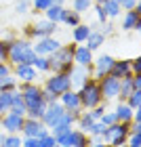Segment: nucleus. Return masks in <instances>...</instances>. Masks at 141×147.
Segmentation results:
<instances>
[{
  "mask_svg": "<svg viewBox=\"0 0 141 147\" xmlns=\"http://www.w3.org/2000/svg\"><path fill=\"white\" fill-rule=\"evenodd\" d=\"M34 59H36V53L28 40H13V42H9L6 61H11L13 65H32Z\"/></svg>",
  "mask_w": 141,
  "mask_h": 147,
  "instance_id": "f257e3e1",
  "label": "nucleus"
},
{
  "mask_svg": "<svg viewBox=\"0 0 141 147\" xmlns=\"http://www.w3.org/2000/svg\"><path fill=\"white\" fill-rule=\"evenodd\" d=\"M74 44L68 46H59L55 53L49 55V63H51V69H55V74H68L72 69V63H74Z\"/></svg>",
  "mask_w": 141,
  "mask_h": 147,
  "instance_id": "f03ea898",
  "label": "nucleus"
},
{
  "mask_svg": "<svg viewBox=\"0 0 141 147\" xmlns=\"http://www.w3.org/2000/svg\"><path fill=\"white\" fill-rule=\"evenodd\" d=\"M78 97H80V103H82V107H86V109L97 107V105L101 103V99H103L99 84H97V82H91V80H89L86 84H82V90L78 92Z\"/></svg>",
  "mask_w": 141,
  "mask_h": 147,
  "instance_id": "7ed1b4c3",
  "label": "nucleus"
},
{
  "mask_svg": "<svg viewBox=\"0 0 141 147\" xmlns=\"http://www.w3.org/2000/svg\"><path fill=\"white\" fill-rule=\"evenodd\" d=\"M126 137H129V126L122 124V122H114V124H110V126H105V130H103V135H101V139H103V141H107L112 147L124 145Z\"/></svg>",
  "mask_w": 141,
  "mask_h": 147,
  "instance_id": "20e7f679",
  "label": "nucleus"
},
{
  "mask_svg": "<svg viewBox=\"0 0 141 147\" xmlns=\"http://www.w3.org/2000/svg\"><path fill=\"white\" fill-rule=\"evenodd\" d=\"M21 132L25 137H34V139H42L44 135H49V128L42 120H32V118H23L21 124Z\"/></svg>",
  "mask_w": 141,
  "mask_h": 147,
  "instance_id": "39448f33",
  "label": "nucleus"
},
{
  "mask_svg": "<svg viewBox=\"0 0 141 147\" xmlns=\"http://www.w3.org/2000/svg\"><path fill=\"white\" fill-rule=\"evenodd\" d=\"M21 97H23V101H25V107H36V105H42L44 101H42V90L38 88V86H34V84H23L21 86Z\"/></svg>",
  "mask_w": 141,
  "mask_h": 147,
  "instance_id": "423d86ee",
  "label": "nucleus"
},
{
  "mask_svg": "<svg viewBox=\"0 0 141 147\" xmlns=\"http://www.w3.org/2000/svg\"><path fill=\"white\" fill-rule=\"evenodd\" d=\"M46 88H49L53 95H63L65 90L72 88V82H70V76L68 74H55L53 78L46 80Z\"/></svg>",
  "mask_w": 141,
  "mask_h": 147,
  "instance_id": "0eeeda50",
  "label": "nucleus"
},
{
  "mask_svg": "<svg viewBox=\"0 0 141 147\" xmlns=\"http://www.w3.org/2000/svg\"><path fill=\"white\" fill-rule=\"evenodd\" d=\"M72 86H82L89 82L91 78V65H72V69L68 71Z\"/></svg>",
  "mask_w": 141,
  "mask_h": 147,
  "instance_id": "6e6552de",
  "label": "nucleus"
},
{
  "mask_svg": "<svg viewBox=\"0 0 141 147\" xmlns=\"http://www.w3.org/2000/svg\"><path fill=\"white\" fill-rule=\"evenodd\" d=\"M59 46H61V42L59 40H55L53 36H44V38H38V44L36 46H32L34 49L36 55H44V57H49L51 53H55Z\"/></svg>",
  "mask_w": 141,
  "mask_h": 147,
  "instance_id": "1a4fd4ad",
  "label": "nucleus"
},
{
  "mask_svg": "<svg viewBox=\"0 0 141 147\" xmlns=\"http://www.w3.org/2000/svg\"><path fill=\"white\" fill-rule=\"evenodd\" d=\"M63 113H65V107H63L61 103H57V101H55V103H46V107H44V116H42V122L51 128V126L55 124L57 120L63 116Z\"/></svg>",
  "mask_w": 141,
  "mask_h": 147,
  "instance_id": "9d476101",
  "label": "nucleus"
},
{
  "mask_svg": "<svg viewBox=\"0 0 141 147\" xmlns=\"http://www.w3.org/2000/svg\"><path fill=\"white\" fill-rule=\"evenodd\" d=\"M99 88H101V95H103L105 99H114V97H118L120 80L107 74V76H103V78H101V84H99Z\"/></svg>",
  "mask_w": 141,
  "mask_h": 147,
  "instance_id": "9b49d317",
  "label": "nucleus"
},
{
  "mask_svg": "<svg viewBox=\"0 0 141 147\" xmlns=\"http://www.w3.org/2000/svg\"><path fill=\"white\" fill-rule=\"evenodd\" d=\"M21 124H23V116H17V113H11V111L2 113V122H0V126H2L9 135L19 132V130H21Z\"/></svg>",
  "mask_w": 141,
  "mask_h": 147,
  "instance_id": "f8f14e48",
  "label": "nucleus"
},
{
  "mask_svg": "<svg viewBox=\"0 0 141 147\" xmlns=\"http://www.w3.org/2000/svg\"><path fill=\"white\" fill-rule=\"evenodd\" d=\"M55 30H57V23L44 19V21H36V23L28 30V34H30V36H36V38H44V36H51Z\"/></svg>",
  "mask_w": 141,
  "mask_h": 147,
  "instance_id": "ddd939ff",
  "label": "nucleus"
},
{
  "mask_svg": "<svg viewBox=\"0 0 141 147\" xmlns=\"http://www.w3.org/2000/svg\"><path fill=\"white\" fill-rule=\"evenodd\" d=\"M122 30H141V6L126 11L122 19Z\"/></svg>",
  "mask_w": 141,
  "mask_h": 147,
  "instance_id": "4468645a",
  "label": "nucleus"
},
{
  "mask_svg": "<svg viewBox=\"0 0 141 147\" xmlns=\"http://www.w3.org/2000/svg\"><path fill=\"white\" fill-rule=\"evenodd\" d=\"M61 97V105L68 111H80V107H82V103H80V97H78V92H74L72 88L70 90H65L63 95H59Z\"/></svg>",
  "mask_w": 141,
  "mask_h": 147,
  "instance_id": "2eb2a0df",
  "label": "nucleus"
},
{
  "mask_svg": "<svg viewBox=\"0 0 141 147\" xmlns=\"http://www.w3.org/2000/svg\"><path fill=\"white\" fill-rule=\"evenodd\" d=\"M110 76L118 78V80L133 76V71H131V61H114L112 69H110Z\"/></svg>",
  "mask_w": 141,
  "mask_h": 147,
  "instance_id": "dca6fc26",
  "label": "nucleus"
},
{
  "mask_svg": "<svg viewBox=\"0 0 141 147\" xmlns=\"http://www.w3.org/2000/svg\"><path fill=\"white\" fill-rule=\"evenodd\" d=\"M74 63L76 65H91L93 63V51L86 46H76L74 49Z\"/></svg>",
  "mask_w": 141,
  "mask_h": 147,
  "instance_id": "f3484780",
  "label": "nucleus"
},
{
  "mask_svg": "<svg viewBox=\"0 0 141 147\" xmlns=\"http://www.w3.org/2000/svg\"><path fill=\"white\" fill-rule=\"evenodd\" d=\"M9 111L25 118V111H28V107H25V101H23V97H21V92L13 90V97H11V109H9Z\"/></svg>",
  "mask_w": 141,
  "mask_h": 147,
  "instance_id": "a211bd4d",
  "label": "nucleus"
},
{
  "mask_svg": "<svg viewBox=\"0 0 141 147\" xmlns=\"http://www.w3.org/2000/svg\"><path fill=\"white\" fill-rule=\"evenodd\" d=\"M95 63H97L95 76H97V78H103V76H107V74H110L112 65H114V59H112L110 55H103V57H99V59H97Z\"/></svg>",
  "mask_w": 141,
  "mask_h": 147,
  "instance_id": "6ab92c4d",
  "label": "nucleus"
},
{
  "mask_svg": "<svg viewBox=\"0 0 141 147\" xmlns=\"http://www.w3.org/2000/svg\"><path fill=\"white\" fill-rule=\"evenodd\" d=\"M133 107H129L126 103H120L116 111H114V116H116V122H122V124H129L131 120H133Z\"/></svg>",
  "mask_w": 141,
  "mask_h": 147,
  "instance_id": "aec40b11",
  "label": "nucleus"
},
{
  "mask_svg": "<svg viewBox=\"0 0 141 147\" xmlns=\"http://www.w3.org/2000/svg\"><path fill=\"white\" fill-rule=\"evenodd\" d=\"M17 78H21L23 82H34V78H36V69H34V65H17Z\"/></svg>",
  "mask_w": 141,
  "mask_h": 147,
  "instance_id": "412c9836",
  "label": "nucleus"
},
{
  "mask_svg": "<svg viewBox=\"0 0 141 147\" xmlns=\"http://www.w3.org/2000/svg\"><path fill=\"white\" fill-rule=\"evenodd\" d=\"M44 13H46V19H49V21H53V23H59V21L63 19L65 6H61V4H53V6H49V9H46Z\"/></svg>",
  "mask_w": 141,
  "mask_h": 147,
  "instance_id": "4be33fe9",
  "label": "nucleus"
},
{
  "mask_svg": "<svg viewBox=\"0 0 141 147\" xmlns=\"http://www.w3.org/2000/svg\"><path fill=\"white\" fill-rule=\"evenodd\" d=\"M70 145L72 147H86L89 145V139H86L84 130H72L70 128Z\"/></svg>",
  "mask_w": 141,
  "mask_h": 147,
  "instance_id": "5701e85b",
  "label": "nucleus"
},
{
  "mask_svg": "<svg viewBox=\"0 0 141 147\" xmlns=\"http://www.w3.org/2000/svg\"><path fill=\"white\" fill-rule=\"evenodd\" d=\"M103 40H105V36L101 32H93L91 30V34H89V38H86L84 42H86V49L89 51H95V49H99V46L103 44Z\"/></svg>",
  "mask_w": 141,
  "mask_h": 147,
  "instance_id": "b1692460",
  "label": "nucleus"
},
{
  "mask_svg": "<svg viewBox=\"0 0 141 147\" xmlns=\"http://www.w3.org/2000/svg\"><path fill=\"white\" fill-rule=\"evenodd\" d=\"M91 34V28L89 25H84V23H78L76 28H74V42H78V44H82L86 38H89Z\"/></svg>",
  "mask_w": 141,
  "mask_h": 147,
  "instance_id": "393cba45",
  "label": "nucleus"
},
{
  "mask_svg": "<svg viewBox=\"0 0 141 147\" xmlns=\"http://www.w3.org/2000/svg\"><path fill=\"white\" fill-rule=\"evenodd\" d=\"M0 147H21V139L17 135H0Z\"/></svg>",
  "mask_w": 141,
  "mask_h": 147,
  "instance_id": "a878e982",
  "label": "nucleus"
},
{
  "mask_svg": "<svg viewBox=\"0 0 141 147\" xmlns=\"http://www.w3.org/2000/svg\"><path fill=\"white\" fill-rule=\"evenodd\" d=\"M103 9H105V13H107V17H116V15H120V4H118V0H103Z\"/></svg>",
  "mask_w": 141,
  "mask_h": 147,
  "instance_id": "bb28decb",
  "label": "nucleus"
},
{
  "mask_svg": "<svg viewBox=\"0 0 141 147\" xmlns=\"http://www.w3.org/2000/svg\"><path fill=\"white\" fill-rule=\"evenodd\" d=\"M133 90H135V88H133L131 76H129V78H122V80H120V90H118V97H120V99H126V97H129Z\"/></svg>",
  "mask_w": 141,
  "mask_h": 147,
  "instance_id": "cd10ccee",
  "label": "nucleus"
},
{
  "mask_svg": "<svg viewBox=\"0 0 141 147\" xmlns=\"http://www.w3.org/2000/svg\"><path fill=\"white\" fill-rule=\"evenodd\" d=\"M11 97L13 90H0V113H6L11 109Z\"/></svg>",
  "mask_w": 141,
  "mask_h": 147,
  "instance_id": "c85d7f7f",
  "label": "nucleus"
},
{
  "mask_svg": "<svg viewBox=\"0 0 141 147\" xmlns=\"http://www.w3.org/2000/svg\"><path fill=\"white\" fill-rule=\"evenodd\" d=\"M34 69H38V71H49L51 69V63H49V57H44V55H36V59H34Z\"/></svg>",
  "mask_w": 141,
  "mask_h": 147,
  "instance_id": "c756f323",
  "label": "nucleus"
},
{
  "mask_svg": "<svg viewBox=\"0 0 141 147\" xmlns=\"http://www.w3.org/2000/svg\"><path fill=\"white\" fill-rule=\"evenodd\" d=\"M61 21H63V23H68V25H72V28H76V25L80 23V15H78L76 11H68V9H65Z\"/></svg>",
  "mask_w": 141,
  "mask_h": 147,
  "instance_id": "7c9ffc66",
  "label": "nucleus"
},
{
  "mask_svg": "<svg viewBox=\"0 0 141 147\" xmlns=\"http://www.w3.org/2000/svg\"><path fill=\"white\" fill-rule=\"evenodd\" d=\"M44 107H46V103L36 105V107H30L28 111H25V118H32V120H42V116H44Z\"/></svg>",
  "mask_w": 141,
  "mask_h": 147,
  "instance_id": "2f4dec72",
  "label": "nucleus"
},
{
  "mask_svg": "<svg viewBox=\"0 0 141 147\" xmlns=\"http://www.w3.org/2000/svg\"><path fill=\"white\" fill-rule=\"evenodd\" d=\"M72 6H74V11H76L78 15H82L84 11H89L93 6V0H72Z\"/></svg>",
  "mask_w": 141,
  "mask_h": 147,
  "instance_id": "473e14b6",
  "label": "nucleus"
},
{
  "mask_svg": "<svg viewBox=\"0 0 141 147\" xmlns=\"http://www.w3.org/2000/svg\"><path fill=\"white\" fill-rule=\"evenodd\" d=\"M126 105L129 107H133V109H137V107H141V90H133L129 97H126Z\"/></svg>",
  "mask_w": 141,
  "mask_h": 147,
  "instance_id": "72a5a7b5",
  "label": "nucleus"
},
{
  "mask_svg": "<svg viewBox=\"0 0 141 147\" xmlns=\"http://www.w3.org/2000/svg\"><path fill=\"white\" fill-rule=\"evenodd\" d=\"M103 130H105V126L99 122V120H95V122L89 126V135H95V137H101V135H103Z\"/></svg>",
  "mask_w": 141,
  "mask_h": 147,
  "instance_id": "f704fd0d",
  "label": "nucleus"
},
{
  "mask_svg": "<svg viewBox=\"0 0 141 147\" xmlns=\"http://www.w3.org/2000/svg\"><path fill=\"white\" fill-rule=\"evenodd\" d=\"M30 2H32V0H15V11L19 13V15L28 13L30 11Z\"/></svg>",
  "mask_w": 141,
  "mask_h": 147,
  "instance_id": "c9c22d12",
  "label": "nucleus"
},
{
  "mask_svg": "<svg viewBox=\"0 0 141 147\" xmlns=\"http://www.w3.org/2000/svg\"><path fill=\"white\" fill-rule=\"evenodd\" d=\"M36 11H46L49 6H53V0H32Z\"/></svg>",
  "mask_w": 141,
  "mask_h": 147,
  "instance_id": "e433bc0d",
  "label": "nucleus"
},
{
  "mask_svg": "<svg viewBox=\"0 0 141 147\" xmlns=\"http://www.w3.org/2000/svg\"><path fill=\"white\" fill-rule=\"evenodd\" d=\"M38 141H40V147H53V145L57 143V141H55V137H53L51 132H49V135H44L42 139H38Z\"/></svg>",
  "mask_w": 141,
  "mask_h": 147,
  "instance_id": "4c0bfd02",
  "label": "nucleus"
},
{
  "mask_svg": "<svg viewBox=\"0 0 141 147\" xmlns=\"http://www.w3.org/2000/svg\"><path fill=\"white\" fill-rule=\"evenodd\" d=\"M0 90H15V78H6V80H2L0 82Z\"/></svg>",
  "mask_w": 141,
  "mask_h": 147,
  "instance_id": "58836bf2",
  "label": "nucleus"
},
{
  "mask_svg": "<svg viewBox=\"0 0 141 147\" xmlns=\"http://www.w3.org/2000/svg\"><path fill=\"white\" fill-rule=\"evenodd\" d=\"M93 122H95V120H93V118L89 116V111H86L84 116L80 118V128H82V130H89V126H91Z\"/></svg>",
  "mask_w": 141,
  "mask_h": 147,
  "instance_id": "ea45409f",
  "label": "nucleus"
},
{
  "mask_svg": "<svg viewBox=\"0 0 141 147\" xmlns=\"http://www.w3.org/2000/svg\"><path fill=\"white\" fill-rule=\"evenodd\" d=\"M11 65H6V63H0V82L2 80H6V78H11Z\"/></svg>",
  "mask_w": 141,
  "mask_h": 147,
  "instance_id": "a19ab883",
  "label": "nucleus"
},
{
  "mask_svg": "<svg viewBox=\"0 0 141 147\" xmlns=\"http://www.w3.org/2000/svg\"><path fill=\"white\" fill-rule=\"evenodd\" d=\"M99 122H101L103 126H110V124L116 122V116H114V113H105V111H103V116L99 118Z\"/></svg>",
  "mask_w": 141,
  "mask_h": 147,
  "instance_id": "79ce46f5",
  "label": "nucleus"
},
{
  "mask_svg": "<svg viewBox=\"0 0 141 147\" xmlns=\"http://www.w3.org/2000/svg\"><path fill=\"white\" fill-rule=\"evenodd\" d=\"M42 101H44V103H55V101H57V95H53L49 88H44V90H42Z\"/></svg>",
  "mask_w": 141,
  "mask_h": 147,
  "instance_id": "37998d69",
  "label": "nucleus"
},
{
  "mask_svg": "<svg viewBox=\"0 0 141 147\" xmlns=\"http://www.w3.org/2000/svg\"><path fill=\"white\" fill-rule=\"evenodd\" d=\"M6 53H9V42L0 40V63H4V61H6Z\"/></svg>",
  "mask_w": 141,
  "mask_h": 147,
  "instance_id": "c03bdc74",
  "label": "nucleus"
},
{
  "mask_svg": "<svg viewBox=\"0 0 141 147\" xmlns=\"http://www.w3.org/2000/svg\"><path fill=\"white\" fill-rule=\"evenodd\" d=\"M118 4H120V9L131 11V9H135V6H137V0H118Z\"/></svg>",
  "mask_w": 141,
  "mask_h": 147,
  "instance_id": "a18cd8bd",
  "label": "nucleus"
},
{
  "mask_svg": "<svg viewBox=\"0 0 141 147\" xmlns=\"http://www.w3.org/2000/svg\"><path fill=\"white\" fill-rule=\"evenodd\" d=\"M23 147H40V141L38 139H34V137H25V141L21 143Z\"/></svg>",
  "mask_w": 141,
  "mask_h": 147,
  "instance_id": "49530a36",
  "label": "nucleus"
},
{
  "mask_svg": "<svg viewBox=\"0 0 141 147\" xmlns=\"http://www.w3.org/2000/svg\"><path fill=\"white\" fill-rule=\"evenodd\" d=\"M129 147H141V132L131 135V143H129Z\"/></svg>",
  "mask_w": 141,
  "mask_h": 147,
  "instance_id": "de8ad7c7",
  "label": "nucleus"
},
{
  "mask_svg": "<svg viewBox=\"0 0 141 147\" xmlns=\"http://www.w3.org/2000/svg\"><path fill=\"white\" fill-rule=\"evenodd\" d=\"M95 11H97V17H99V21H101V23H105V19H107V13H105V9H103L101 4H97V6H95Z\"/></svg>",
  "mask_w": 141,
  "mask_h": 147,
  "instance_id": "09e8293b",
  "label": "nucleus"
},
{
  "mask_svg": "<svg viewBox=\"0 0 141 147\" xmlns=\"http://www.w3.org/2000/svg\"><path fill=\"white\" fill-rule=\"evenodd\" d=\"M103 111H105V109H101V107L97 105V107H93V111H89V116H91L93 120H99V118L103 116Z\"/></svg>",
  "mask_w": 141,
  "mask_h": 147,
  "instance_id": "8fccbe9b",
  "label": "nucleus"
},
{
  "mask_svg": "<svg viewBox=\"0 0 141 147\" xmlns=\"http://www.w3.org/2000/svg\"><path fill=\"white\" fill-rule=\"evenodd\" d=\"M131 71H133V74H141V59L131 61Z\"/></svg>",
  "mask_w": 141,
  "mask_h": 147,
  "instance_id": "3c124183",
  "label": "nucleus"
},
{
  "mask_svg": "<svg viewBox=\"0 0 141 147\" xmlns=\"http://www.w3.org/2000/svg\"><path fill=\"white\" fill-rule=\"evenodd\" d=\"M101 34H103V36H105V34H112V25H110V23L103 25V32H101Z\"/></svg>",
  "mask_w": 141,
  "mask_h": 147,
  "instance_id": "603ef678",
  "label": "nucleus"
},
{
  "mask_svg": "<svg viewBox=\"0 0 141 147\" xmlns=\"http://www.w3.org/2000/svg\"><path fill=\"white\" fill-rule=\"evenodd\" d=\"M91 147H105V145H103V143H99V141H95V143H93Z\"/></svg>",
  "mask_w": 141,
  "mask_h": 147,
  "instance_id": "864d4df0",
  "label": "nucleus"
},
{
  "mask_svg": "<svg viewBox=\"0 0 141 147\" xmlns=\"http://www.w3.org/2000/svg\"><path fill=\"white\" fill-rule=\"evenodd\" d=\"M63 2L65 0H53V4H61V6H63Z\"/></svg>",
  "mask_w": 141,
  "mask_h": 147,
  "instance_id": "5fc2aeb1",
  "label": "nucleus"
},
{
  "mask_svg": "<svg viewBox=\"0 0 141 147\" xmlns=\"http://www.w3.org/2000/svg\"><path fill=\"white\" fill-rule=\"evenodd\" d=\"M63 147H72V145H63Z\"/></svg>",
  "mask_w": 141,
  "mask_h": 147,
  "instance_id": "6e6d98bb",
  "label": "nucleus"
},
{
  "mask_svg": "<svg viewBox=\"0 0 141 147\" xmlns=\"http://www.w3.org/2000/svg\"><path fill=\"white\" fill-rule=\"evenodd\" d=\"M105 147H112V145H105Z\"/></svg>",
  "mask_w": 141,
  "mask_h": 147,
  "instance_id": "4d7b16f0",
  "label": "nucleus"
},
{
  "mask_svg": "<svg viewBox=\"0 0 141 147\" xmlns=\"http://www.w3.org/2000/svg\"><path fill=\"white\" fill-rule=\"evenodd\" d=\"M0 128H2V126H0Z\"/></svg>",
  "mask_w": 141,
  "mask_h": 147,
  "instance_id": "13d9d810",
  "label": "nucleus"
},
{
  "mask_svg": "<svg viewBox=\"0 0 141 147\" xmlns=\"http://www.w3.org/2000/svg\"><path fill=\"white\" fill-rule=\"evenodd\" d=\"M86 147H89V145H86Z\"/></svg>",
  "mask_w": 141,
  "mask_h": 147,
  "instance_id": "bf43d9fd",
  "label": "nucleus"
},
{
  "mask_svg": "<svg viewBox=\"0 0 141 147\" xmlns=\"http://www.w3.org/2000/svg\"><path fill=\"white\" fill-rule=\"evenodd\" d=\"M21 147H23V145H21Z\"/></svg>",
  "mask_w": 141,
  "mask_h": 147,
  "instance_id": "052dcab7",
  "label": "nucleus"
}]
</instances>
